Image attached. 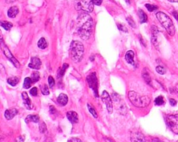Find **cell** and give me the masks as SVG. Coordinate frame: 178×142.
I'll return each mask as SVG.
<instances>
[{
	"label": "cell",
	"instance_id": "obj_1",
	"mask_svg": "<svg viewBox=\"0 0 178 142\" xmlns=\"http://www.w3.org/2000/svg\"><path fill=\"white\" fill-rule=\"evenodd\" d=\"M77 31L81 38L86 40L89 38L92 31L93 19L88 13H81L77 19Z\"/></svg>",
	"mask_w": 178,
	"mask_h": 142
},
{
	"label": "cell",
	"instance_id": "obj_2",
	"mask_svg": "<svg viewBox=\"0 0 178 142\" xmlns=\"http://www.w3.org/2000/svg\"><path fill=\"white\" fill-rule=\"evenodd\" d=\"M128 97L132 104L136 108H145L150 103V99L149 96L140 95L133 91L128 93Z\"/></svg>",
	"mask_w": 178,
	"mask_h": 142
},
{
	"label": "cell",
	"instance_id": "obj_3",
	"mask_svg": "<svg viewBox=\"0 0 178 142\" xmlns=\"http://www.w3.org/2000/svg\"><path fill=\"white\" fill-rule=\"evenodd\" d=\"M84 53V47L80 42L77 40H74L71 42L70 48V55L72 60L76 63H79L82 60Z\"/></svg>",
	"mask_w": 178,
	"mask_h": 142
},
{
	"label": "cell",
	"instance_id": "obj_4",
	"mask_svg": "<svg viewBox=\"0 0 178 142\" xmlns=\"http://www.w3.org/2000/svg\"><path fill=\"white\" fill-rule=\"evenodd\" d=\"M156 17L159 20L161 25L165 28L166 31L168 32V33L171 36H174V34L175 33V29L174 27L173 23L172 22V20L170 17L163 12H159L156 13Z\"/></svg>",
	"mask_w": 178,
	"mask_h": 142
},
{
	"label": "cell",
	"instance_id": "obj_5",
	"mask_svg": "<svg viewBox=\"0 0 178 142\" xmlns=\"http://www.w3.org/2000/svg\"><path fill=\"white\" fill-rule=\"evenodd\" d=\"M93 0H75V6L77 10L91 13L93 10Z\"/></svg>",
	"mask_w": 178,
	"mask_h": 142
},
{
	"label": "cell",
	"instance_id": "obj_6",
	"mask_svg": "<svg viewBox=\"0 0 178 142\" xmlns=\"http://www.w3.org/2000/svg\"><path fill=\"white\" fill-rule=\"evenodd\" d=\"M166 121L170 129L175 134L178 135V114L167 116Z\"/></svg>",
	"mask_w": 178,
	"mask_h": 142
},
{
	"label": "cell",
	"instance_id": "obj_7",
	"mask_svg": "<svg viewBox=\"0 0 178 142\" xmlns=\"http://www.w3.org/2000/svg\"><path fill=\"white\" fill-rule=\"evenodd\" d=\"M86 80L89 87L93 89L95 95L97 97L98 94H97V79L96 73L93 72L89 74L86 77Z\"/></svg>",
	"mask_w": 178,
	"mask_h": 142
},
{
	"label": "cell",
	"instance_id": "obj_8",
	"mask_svg": "<svg viewBox=\"0 0 178 142\" xmlns=\"http://www.w3.org/2000/svg\"><path fill=\"white\" fill-rule=\"evenodd\" d=\"M2 49L3 52L4 53V55L7 57V58L8 60L13 63V65H14L15 67L16 68H19L20 67V65H19V62L17 61L15 58L13 57V55H12V53H11L10 50L8 49V47L4 44V42L3 40H2Z\"/></svg>",
	"mask_w": 178,
	"mask_h": 142
},
{
	"label": "cell",
	"instance_id": "obj_9",
	"mask_svg": "<svg viewBox=\"0 0 178 142\" xmlns=\"http://www.w3.org/2000/svg\"><path fill=\"white\" fill-rule=\"evenodd\" d=\"M101 99L104 103L105 104L106 106V109L108 113L111 114L113 112V103H112V100H111V96H109V94L106 91H104L102 92L101 96Z\"/></svg>",
	"mask_w": 178,
	"mask_h": 142
},
{
	"label": "cell",
	"instance_id": "obj_10",
	"mask_svg": "<svg viewBox=\"0 0 178 142\" xmlns=\"http://www.w3.org/2000/svg\"><path fill=\"white\" fill-rule=\"evenodd\" d=\"M41 60L37 57H33L31 59V62L29 64V67L34 69H41Z\"/></svg>",
	"mask_w": 178,
	"mask_h": 142
},
{
	"label": "cell",
	"instance_id": "obj_11",
	"mask_svg": "<svg viewBox=\"0 0 178 142\" xmlns=\"http://www.w3.org/2000/svg\"><path fill=\"white\" fill-rule=\"evenodd\" d=\"M132 142H145L144 136L139 132H134L131 135Z\"/></svg>",
	"mask_w": 178,
	"mask_h": 142
},
{
	"label": "cell",
	"instance_id": "obj_12",
	"mask_svg": "<svg viewBox=\"0 0 178 142\" xmlns=\"http://www.w3.org/2000/svg\"><path fill=\"white\" fill-rule=\"evenodd\" d=\"M67 118L72 123H77L78 122V115L74 111H69L66 114Z\"/></svg>",
	"mask_w": 178,
	"mask_h": 142
},
{
	"label": "cell",
	"instance_id": "obj_13",
	"mask_svg": "<svg viewBox=\"0 0 178 142\" xmlns=\"http://www.w3.org/2000/svg\"><path fill=\"white\" fill-rule=\"evenodd\" d=\"M22 97L23 101H24V103L26 106V108L29 110H31V109L33 108V105L31 104V100L29 99V97L28 96V94H27V92H22Z\"/></svg>",
	"mask_w": 178,
	"mask_h": 142
},
{
	"label": "cell",
	"instance_id": "obj_14",
	"mask_svg": "<svg viewBox=\"0 0 178 142\" xmlns=\"http://www.w3.org/2000/svg\"><path fill=\"white\" fill-rule=\"evenodd\" d=\"M16 114H17V110L16 109L12 108L9 109V110H6L5 111L4 116L7 120H11V119H12Z\"/></svg>",
	"mask_w": 178,
	"mask_h": 142
},
{
	"label": "cell",
	"instance_id": "obj_15",
	"mask_svg": "<svg viewBox=\"0 0 178 142\" xmlns=\"http://www.w3.org/2000/svg\"><path fill=\"white\" fill-rule=\"evenodd\" d=\"M125 60L129 64L134 65V53L133 51H128L125 54Z\"/></svg>",
	"mask_w": 178,
	"mask_h": 142
},
{
	"label": "cell",
	"instance_id": "obj_16",
	"mask_svg": "<svg viewBox=\"0 0 178 142\" xmlns=\"http://www.w3.org/2000/svg\"><path fill=\"white\" fill-rule=\"evenodd\" d=\"M19 13V9L17 6H13L8 10V16L11 18H14Z\"/></svg>",
	"mask_w": 178,
	"mask_h": 142
},
{
	"label": "cell",
	"instance_id": "obj_17",
	"mask_svg": "<svg viewBox=\"0 0 178 142\" xmlns=\"http://www.w3.org/2000/svg\"><path fill=\"white\" fill-rule=\"evenodd\" d=\"M67 101H68V99H67V96L66 94H61L59 96H58V99H57V101L58 103L60 104L61 105L64 106L67 103Z\"/></svg>",
	"mask_w": 178,
	"mask_h": 142
},
{
	"label": "cell",
	"instance_id": "obj_18",
	"mask_svg": "<svg viewBox=\"0 0 178 142\" xmlns=\"http://www.w3.org/2000/svg\"><path fill=\"white\" fill-rule=\"evenodd\" d=\"M138 13H139V18H140V22H141V24L147 22V15L145 14V13L141 9L139 10Z\"/></svg>",
	"mask_w": 178,
	"mask_h": 142
},
{
	"label": "cell",
	"instance_id": "obj_19",
	"mask_svg": "<svg viewBox=\"0 0 178 142\" xmlns=\"http://www.w3.org/2000/svg\"><path fill=\"white\" fill-rule=\"evenodd\" d=\"M25 121L27 123L31 121L34 123H38L39 121V116L38 115H28L25 119Z\"/></svg>",
	"mask_w": 178,
	"mask_h": 142
},
{
	"label": "cell",
	"instance_id": "obj_20",
	"mask_svg": "<svg viewBox=\"0 0 178 142\" xmlns=\"http://www.w3.org/2000/svg\"><path fill=\"white\" fill-rule=\"evenodd\" d=\"M38 46L41 49H45L47 47V42L44 38H41L38 42Z\"/></svg>",
	"mask_w": 178,
	"mask_h": 142
},
{
	"label": "cell",
	"instance_id": "obj_21",
	"mask_svg": "<svg viewBox=\"0 0 178 142\" xmlns=\"http://www.w3.org/2000/svg\"><path fill=\"white\" fill-rule=\"evenodd\" d=\"M8 83L11 86H15L19 82V78L18 77H11L8 78Z\"/></svg>",
	"mask_w": 178,
	"mask_h": 142
},
{
	"label": "cell",
	"instance_id": "obj_22",
	"mask_svg": "<svg viewBox=\"0 0 178 142\" xmlns=\"http://www.w3.org/2000/svg\"><path fill=\"white\" fill-rule=\"evenodd\" d=\"M1 26L6 31H8L10 29H11L13 27V24L9 22H7V21H2L1 22Z\"/></svg>",
	"mask_w": 178,
	"mask_h": 142
},
{
	"label": "cell",
	"instance_id": "obj_23",
	"mask_svg": "<svg viewBox=\"0 0 178 142\" xmlns=\"http://www.w3.org/2000/svg\"><path fill=\"white\" fill-rule=\"evenodd\" d=\"M32 80H31V78H26L24 79V84H23V87L25 89H29V87H31V83H32Z\"/></svg>",
	"mask_w": 178,
	"mask_h": 142
},
{
	"label": "cell",
	"instance_id": "obj_24",
	"mask_svg": "<svg viewBox=\"0 0 178 142\" xmlns=\"http://www.w3.org/2000/svg\"><path fill=\"white\" fill-rule=\"evenodd\" d=\"M154 103H155V104H156V105H164V104L165 103V100H164L163 96H159L155 99Z\"/></svg>",
	"mask_w": 178,
	"mask_h": 142
},
{
	"label": "cell",
	"instance_id": "obj_25",
	"mask_svg": "<svg viewBox=\"0 0 178 142\" xmlns=\"http://www.w3.org/2000/svg\"><path fill=\"white\" fill-rule=\"evenodd\" d=\"M31 78L33 82H36L37 81H38L39 80H40V74H39V73L37 72H35L31 74Z\"/></svg>",
	"mask_w": 178,
	"mask_h": 142
},
{
	"label": "cell",
	"instance_id": "obj_26",
	"mask_svg": "<svg viewBox=\"0 0 178 142\" xmlns=\"http://www.w3.org/2000/svg\"><path fill=\"white\" fill-rule=\"evenodd\" d=\"M67 67H68V65L64 64V65H63L62 67L59 69V70H58V77H61V76H63V75L64 74V73H65V70H66Z\"/></svg>",
	"mask_w": 178,
	"mask_h": 142
},
{
	"label": "cell",
	"instance_id": "obj_27",
	"mask_svg": "<svg viewBox=\"0 0 178 142\" xmlns=\"http://www.w3.org/2000/svg\"><path fill=\"white\" fill-rule=\"evenodd\" d=\"M88 109L89 112H91V114L95 118H97V114L96 112V110H95V109L93 108V106H91L90 104H88Z\"/></svg>",
	"mask_w": 178,
	"mask_h": 142
},
{
	"label": "cell",
	"instance_id": "obj_28",
	"mask_svg": "<svg viewBox=\"0 0 178 142\" xmlns=\"http://www.w3.org/2000/svg\"><path fill=\"white\" fill-rule=\"evenodd\" d=\"M143 78H144V80L146 81L147 83H148L150 85H152L151 78H150V75L148 74V73H143Z\"/></svg>",
	"mask_w": 178,
	"mask_h": 142
},
{
	"label": "cell",
	"instance_id": "obj_29",
	"mask_svg": "<svg viewBox=\"0 0 178 142\" xmlns=\"http://www.w3.org/2000/svg\"><path fill=\"white\" fill-rule=\"evenodd\" d=\"M41 92H42L43 94H44V95H48V94H50L49 88L47 85L45 84L43 85V87L41 88Z\"/></svg>",
	"mask_w": 178,
	"mask_h": 142
},
{
	"label": "cell",
	"instance_id": "obj_30",
	"mask_svg": "<svg viewBox=\"0 0 178 142\" xmlns=\"http://www.w3.org/2000/svg\"><path fill=\"white\" fill-rule=\"evenodd\" d=\"M145 7L147 8V9L149 10V11H150V12H152V11H154V10H156L158 8H157V6H154V5H152V4H145Z\"/></svg>",
	"mask_w": 178,
	"mask_h": 142
},
{
	"label": "cell",
	"instance_id": "obj_31",
	"mask_svg": "<svg viewBox=\"0 0 178 142\" xmlns=\"http://www.w3.org/2000/svg\"><path fill=\"white\" fill-rule=\"evenodd\" d=\"M156 70L157 72L160 74H164L166 73V69L165 68L161 67V66H157L156 68Z\"/></svg>",
	"mask_w": 178,
	"mask_h": 142
},
{
	"label": "cell",
	"instance_id": "obj_32",
	"mask_svg": "<svg viewBox=\"0 0 178 142\" xmlns=\"http://www.w3.org/2000/svg\"><path fill=\"white\" fill-rule=\"evenodd\" d=\"M48 82H49V85H50V87L51 88L54 87L55 82H54V79L52 76H49Z\"/></svg>",
	"mask_w": 178,
	"mask_h": 142
},
{
	"label": "cell",
	"instance_id": "obj_33",
	"mask_svg": "<svg viewBox=\"0 0 178 142\" xmlns=\"http://www.w3.org/2000/svg\"><path fill=\"white\" fill-rule=\"evenodd\" d=\"M30 94H31V95L34 96H37V94H38V89H37V87H33L30 90Z\"/></svg>",
	"mask_w": 178,
	"mask_h": 142
},
{
	"label": "cell",
	"instance_id": "obj_34",
	"mask_svg": "<svg viewBox=\"0 0 178 142\" xmlns=\"http://www.w3.org/2000/svg\"><path fill=\"white\" fill-rule=\"evenodd\" d=\"M127 21L128 23H129V24H130L131 27H133V28H136V24H135V22H134L131 18L127 17Z\"/></svg>",
	"mask_w": 178,
	"mask_h": 142
},
{
	"label": "cell",
	"instance_id": "obj_35",
	"mask_svg": "<svg viewBox=\"0 0 178 142\" xmlns=\"http://www.w3.org/2000/svg\"><path fill=\"white\" fill-rule=\"evenodd\" d=\"M118 29H120V31H125V32H127V30L126 27H125L124 25H122V24H118Z\"/></svg>",
	"mask_w": 178,
	"mask_h": 142
},
{
	"label": "cell",
	"instance_id": "obj_36",
	"mask_svg": "<svg viewBox=\"0 0 178 142\" xmlns=\"http://www.w3.org/2000/svg\"><path fill=\"white\" fill-rule=\"evenodd\" d=\"M67 142H82V141L80 139H78V138H71V139H68V141H67Z\"/></svg>",
	"mask_w": 178,
	"mask_h": 142
},
{
	"label": "cell",
	"instance_id": "obj_37",
	"mask_svg": "<svg viewBox=\"0 0 178 142\" xmlns=\"http://www.w3.org/2000/svg\"><path fill=\"white\" fill-rule=\"evenodd\" d=\"M93 2L94 4L97 5V6H100L102 4V0H93Z\"/></svg>",
	"mask_w": 178,
	"mask_h": 142
},
{
	"label": "cell",
	"instance_id": "obj_38",
	"mask_svg": "<svg viewBox=\"0 0 178 142\" xmlns=\"http://www.w3.org/2000/svg\"><path fill=\"white\" fill-rule=\"evenodd\" d=\"M24 137L20 136V137H17V139H16V141H15L16 142H24Z\"/></svg>",
	"mask_w": 178,
	"mask_h": 142
},
{
	"label": "cell",
	"instance_id": "obj_39",
	"mask_svg": "<svg viewBox=\"0 0 178 142\" xmlns=\"http://www.w3.org/2000/svg\"><path fill=\"white\" fill-rule=\"evenodd\" d=\"M170 103H171V105L172 106H174V105H175L176 104H177V101H176L175 99H170Z\"/></svg>",
	"mask_w": 178,
	"mask_h": 142
},
{
	"label": "cell",
	"instance_id": "obj_40",
	"mask_svg": "<svg viewBox=\"0 0 178 142\" xmlns=\"http://www.w3.org/2000/svg\"><path fill=\"white\" fill-rule=\"evenodd\" d=\"M50 112L51 114H54L56 112V109L54 108L53 106H50Z\"/></svg>",
	"mask_w": 178,
	"mask_h": 142
},
{
	"label": "cell",
	"instance_id": "obj_41",
	"mask_svg": "<svg viewBox=\"0 0 178 142\" xmlns=\"http://www.w3.org/2000/svg\"><path fill=\"white\" fill-rule=\"evenodd\" d=\"M173 16L176 18V19L178 21V14L177 12H173Z\"/></svg>",
	"mask_w": 178,
	"mask_h": 142
},
{
	"label": "cell",
	"instance_id": "obj_42",
	"mask_svg": "<svg viewBox=\"0 0 178 142\" xmlns=\"http://www.w3.org/2000/svg\"><path fill=\"white\" fill-rule=\"evenodd\" d=\"M171 2H178V0H169Z\"/></svg>",
	"mask_w": 178,
	"mask_h": 142
},
{
	"label": "cell",
	"instance_id": "obj_43",
	"mask_svg": "<svg viewBox=\"0 0 178 142\" xmlns=\"http://www.w3.org/2000/svg\"><path fill=\"white\" fill-rule=\"evenodd\" d=\"M126 2H129V0H126Z\"/></svg>",
	"mask_w": 178,
	"mask_h": 142
}]
</instances>
